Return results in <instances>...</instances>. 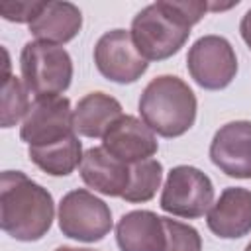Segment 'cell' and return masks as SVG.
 <instances>
[{
	"label": "cell",
	"mask_w": 251,
	"mask_h": 251,
	"mask_svg": "<svg viewBox=\"0 0 251 251\" xmlns=\"http://www.w3.org/2000/svg\"><path fill=\"white\" fill-rule=\"evenodd\" d=\"M208 10V2L157 0L135 14L129 33L143 59L165 61L184 47L192 25L198 24Z\"/></svg>",
	"instance_id": "cell-1"
},
{
	"label": "cell",
	"mask_w": 251,
	"mask_h": 251,
	"mask_svg": "<svg viewBox=\"0 0 251 251\" xmlns=\"http://www.w3.org/2000/svg\"><path fill=\"white\" fill-rule=\"evenodd\" d=\"M55 202L51 192L22 171L0 176V227L16 241H39L51 229Z\"/></svg>",
	"instance_id": "cell-2"
},
{
	"label": "cell",
	"mask_w": 251,
	"mask_h": 251,
	"mask_svg": "<svg viewBox=\"0 0 251 251\" xmlns=\"http://www.w3.org/2000/svg\"><path fill=\"white\" fill-rule=\"evenodd\" d=\"M139 116L161 137H180L196 122V94L175 75L155 76L139 96Z\"/></svg>",
	"instance_id": "cell-3"
},
{
	"label": "cell",
	"mask_w": 251,
	"mask_h": 251,
	"mask_svg": "<svg viewBox=\"0 0 251 251\" xmlns=\"http://www.w3.org/2000/svg\"><path fill=\"white\" fill-rule=\"evenodd\" d=\"M20 71L25 88L39 96H61L73 80V59L61 45L27 41L20 53Z\"/></svg>",
	"instance_id": "cell-4"
},
{
	"label": "cell",
	"mask_w": 251,
	"mask_h": 251,
	"mask_svg": "<svg viewBox=\"0 0 251 251\" xmlns=\"http://www.w3.org/2000/svg\"><path fill=\"white\" fill-rule=\"evenodd\" d=\"M57 222L63 235L84 243L102 241L114 227L110 206L86 188L71 190L61 198Z\"/></svg>",
	"instance_id": "cell-5"
},
{
	"label": "cell",
	"mask_w": 251,
	"mask_h": 251,
	"mask_svg": "<svg viewBox=\"0 0 251 251\" xmlns=\"http://www.w3.org/2000/svg\"><path fill=\"white\" fill-rule=\"evenodd\" d=\"M214 204V184L206 173L192 165H176L169 171L159 206L163 212L196 220L208 214V210Z\"/></svg>",
	"instance_id": "cell-6"
},
{
	"label": "cell",
	"mask_w": 251,
	"mask_h": 251,
	"mask_svg": "<svg viewBox=\"0 0 251 251\" xmlns=\"http://www.w3.org/2000/svg\"><path fill=\"white\" fill-rule=\"evenodd\" d=\"M186 69L200 88L222 90L237 75V55L226 37L202 35L188 49Z\"/></svg>",
	"instance_id": "cell-7"
},
{
	"label": "cell",
	"mask_w": 251,
	"mask_h": 251,
	"mask_svg": "<svg viewBox=\"0 0 251 251\" xmlns=\"http://www.w3.org/2000/svg\"><path fill=\"white\" fill-rule=\"evenodd\" d=\"M73 112L71 100L63 94L35 98L22 122L20 139L27 147H43L76 133Z\"/></svg>",
	"instance_id": "cell-8"
},
{
	"label": "cell",
	"mask_w": 251,
	"mask_h": 251,
	"mask_svg": "<svg viewBox=\"0 0 251 251\" xmlns=\"http://www.w3.org/2000/svg\"><path fill=\"white\" fill-rule=\"evenodd\" d=\"M92 57L98 73L118 84H131L149 69V61L137 51L131 33L122 27L106 31L96 41Z\"/></svg>",
	"instance_id": "cell-9"
},
{
	"label": "cell",
	"mask_w": 251,
	"mask_h": 251,
	"mask_svg": "<svg viewBox=\"0 0 251 251\" xmlns=\"http://www.w3.org/2000/svg\"><path fill=\"white\" fill-rule=\"evenodd\" d=\"M210 159L231 178H251V122L224 124L212 137Z\"/></svg>",
	"instance_id": "cell-10"
},
{
	"label": "cell",
	"mask_w": 251,
	"mask_h": 251,
	"mask_svg": "<svg viewBox=\"0 0 251 251\" xmlns=\"http://www.w3.org/2000/svg\"><path fill=\"white\" fill-rule=\"evenodd\" d=\"M102 147L126 165H133L151 159L159 151V141L143 120L124 114L102 135Z\"/></svg>",
	"instance_id": "cell-11"
},
{
	"label": "cell",
	"mask_w": 251,
	"mask_h": 251,
	"mask_svg": "<svg viewBox=\"0 0 251 251\" xmlns=\"http://www.w3.org/2000/svg\"><path fill=\"white\" fill-rule=\"evenodd\" d=\"M208 229L220 239H239L251 231V190L227 186L206 214Z\"/></svg>",
	"instance_id": "cell-12"
},
{
	"label": "cell",
	"mask_w": 251,
	"mask_h": 251,
	"mask_svg": "<svg viewBox=\"0 0 251 251\" xmlns=\"http://www.w3.org/2000/svg\"><path fill=\"white\" fill-rule=\"evenodd\" d=\"M82 182L104 196H124L129 184V165L110 155L104 147H90L84 151L78 167Z\"/></svg>",
	"instance_id": "cell-13"
},
{
	"label": "cell",
	"mask_w": 251,
	"mask_h": 251,
	"mask_svg": "<svg viewBox=\"0 0 251 251\" xmlns=\"http://www.w3.org/2000/svg\"><path fill=\"white\" fill-rule=\"evenodd\" d=\"M120 251H165L167 231L163 216L151 210H131L116 224Z\"/></svg>",
	"instance_id": "cell-14"
},
{
	"label": "cell",
	"mask_w": 251,
	"mask_h": 251,
	"mask_svg": "<svg viewBox=\"0 0 251 251\" xmlns=\"http://www.w3.org/2000/svg\"><path fill=\"white\" fill-rule=\"evenodd\" d=\"M82 27V14L73 2H43L39 14L29 24V33L35 41L65 45L78 35Z\"/></svg>",
	"instance_id": "cell-15"
},
{
	"label": "cell",
	"mask_w": 251,
	"mask_h": 251,
	"mask_svg": "<svg viewBox=\"0 0 251 251\" xmlns=\"http://www.w3.org/2000/svg\"><path fill=\"white\" fill-rule=\"evenodd\" d=\"M120 116H124L122 104L114 96L106 92H88L76 102L73 112L75 131L82 137L102 139V135Z\"/></svg>",
	"instance_id": "cell-16"
},
{
	"label": "cell",
	"mask_w": 251,
	"mask_h": 251,
	"mask_svg": "<svg viewBox=\"0 0 251 251\" xmlns=\"http://www.w3.org/2000/svg\"><path fill=\"white\" fill-rule=\"evenodd\" d=\"M82 143L76 137V133L51 143L43 147H27V157L29 161L41 169L45 175L51 176H67L71 175L76 167H80L82 161Z\"/></svg>",
	"instance_id": "cell-17"
},
{
	"label": "cell",
	"mask_w": 251,
	"mask_h": 251,
	"mask_svg": "<svg viewBox=\"0 0 251 251\" xmlns=\"http://www.w3.org/2000/svg\"><path fill=\"white\" fill-rule=\"evenodd\" d=\"M161 180H163V165L157 159L151 157L133 163L129 165V184L122 198L129 204L149 202L161 188Z\"/></svg>",
	"instance_id": "cell-18"
},
{
	"label": "cell",
	"mask_w": 251,
	"mask_h": 251,
	"mask_svg": "<svg viewBox=\"0 0 251 251\" xmlns=\"http://www.w3.org/2000/svg\"><path fill=\"white\" fill-rule=\"evenodd\" d=\"M27 88L22 78L10 75L2 80V127H14L20 120L24 122L31 102Z\"/></svg>",
	"instance_id": "cell-19"
},
{
	"label": "cell",
	"mask_w": 251,
	"mask_h": 251,
	"mask_svg": "<svg viewBox=\"0 0 251 251\" xmlns=\"http://www.w3.org/2000/svg\"><path fill=\"white\" fill-rule=\"evenodd\" d=\"M163 222L167 231L165 251H202V237L196 227L167 216H163Z\"/></svg>",
	"instance_id": "cell-20"
},
{
	"label": "cell",
	"mask_w": 251,
	"mask_h": 251,
	"mask_svg": "<svg viewBox=\"0 0 251 251\" xmlns=\"http://www.w3.org/2000/svg\"><path fill=\"white\" fill-rule=\"evenodd\" d=\"M43 2H2L0 4V14L6 22H16V24H31L35 16L39 14Z\"/></svg>",
	"instance_id": "cell-21"
},
{
	"label": "cell",
	"mask_w": 251,
	"mask_h": 251,
	"mask_svg": "<svg viewBox=\"0 0 251 251\" xmlns=\"http://www.w3.org/2000/svg\"><path fill=\"white\" fill-rule=\"evenodd\" d=\"M239 33H241V37H243V41H245V45L251 49V8L243 14V18H241V24H239Z\"/></svg>",
	"instance_id": "cell-22"
},
{
	"label": "cell",
	"mask_w": 251,
	"mask_h": 251,
	"mask_svg": "<svg viewBox=\"0 0 251 251\" xmlns=\"http://www.w3.org/2000/svg\"><path fill=\"white\" fill-rule=\"evenodd\" d=\"M55 251H94V249H88V247H71V245H61V247H57Z\"/></svg>",
	"instance_id": "cell-23"
},
{
	"label": "cell",
	"mask_w": 251,
	"mask_h": 251,
	"mask_svg": "<svg viewBox=\"0 0 251 251\" xmlns=\"http://www.w3.org/2000/svg\"><path fill=\"white\" fill-rule=\"evenodd\" d=\"M245 251H251V241H249V243L245 245Z\"/></svg>",
	"instance_id": "cell-24"
}]
</instances>
